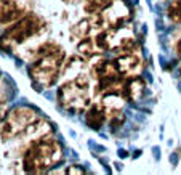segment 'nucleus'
Instances as JSON below:
<instances>
[{"instance_id": "nucleus-1", "label": "nucleus", "mask_w": 181, "mask_h": 175, "mask_svg": "<svg viewBox=\"0 0 181 175\" xmlns=\"http://www.w3.org/2000/svg\"><path fill=\"white\" fill-rule=\"evenodd\" d=\"M63 159V146L55 138L29 143L23 154L21 167L26 174H43L55 167Z\"/></svg>"}, {"instance_id": "nucleus-2", "label": "nucleus", "mask_w": 181, "mask_h": 175, "mask_svg": "<svg viewBox=\"0 0 181 175\" xmlns=\"http://www.w3.org/2000/svg\"><path fill=\"white\" fill-rule=\"evenodd\" d=\"M90 82H92V74L87 71H84L72 81L63 82L58 87L56 93L58 105L71 113H82L85 108H88L92 101Z\"/></svg>"}, {"instance_id": "nucleus-3", "label": "nucleus", "mask_w": 181, "mask_h": 175, "mask_svg": "<svg viewBox=\"0 0 181 175\" xmlns=\"http://www.w3.org/2000/svg\"><path fill=\"white\" fill-rule=\"evenodd\" d=\"M63 64H64V50L63 48L32 59L29 67L32 85L39 92L53 87L61 77Z\"/></svg>"}, {"instance_id": "nucleus-4", "label": "nucleus", "mask_w": 181, "mask_h": 175, "mask_svg": "<svg viewBox=\"0 0 181 175\" xmlns=\"http://www.w3.org/2000/svg\"><path fill=\"white\" fill-rule=\"evenodd\" d=\"M43 29H45L43 19L34 13H27L19 18L18 21H15L3 32V35L0 37V50L13 51L18 45H23L29 39L40 35Z\"/></svg>"}, {"instance_id": "nucleus-5", "label": "nucleus", "mask_w": 181, "mask_h": 175, "mask_svg": "<svg viewBox=\"0 0 181 175\" xmlns=\"http://www.w3.org/2000/svg\"><path fill=\"white\" fill-rule=\"evenodd\" d=\"M37 116H39L37 109L32 108V106L21 105V106L13 108L11 111H8L7 121L0 127V138L5 141L18 138L19 133L24 132V129L31 122H34L37 119Z\"/></svg>"}, {"instance_id": "nucleus-6", "label": "nucleus", "mask_w": 181, "mask_h": 175, "mask_svg": "<svg viewBox=\"0 0 181 175\" xmlns=\"http://www.w3.org/2000/svg\"><path fill=\"white\" fill-rule=\"evenodd\" d=\"M100 15L103 18L104 27H119V26H125L132 19L133 10L127 3V0H114Z\"/></svg>"}, {"instance_id": "nucleus-7", "label": "nucleus", "mask_w": 181, "mask_h": 175, "mask_svg": "<svg viewBox=\"0 0 181 175\" xmlns=\"http://www.w3.org/2000/svg\"><path fill=\"white\" fill-rule=\"evenodd\" d=\"M53 133V127L50 124L47 119H35L34 122H31L29 125L24 129V132L19 133V140L21 143H34V141H39V140H43V138H48L52 137Z\"/></svg>"}, {"instance_id": "nucleus-8", "label": "nucleus", "mask_w": 181, "mask_h": 175, "mask_svg": "<svg viewBox=\"0 0 181 175\" xmlns=\"http://www.w3.org/2000/svg\"><path fill=\"white\" fill-rule=\"evenodd\" d=\"M116 66L120 71L124 77L130 75H138L143 69V59L136 51H128V53H122L120 56L116 58Z\"/></svg>"}, {"instance_id": "nucleus-9", "label": "nucleus", "mask_w": 181, "mask_h": 175, "mask_svg": "<svg viewBox=\"0 0 181 175\" xmlns=\"http://www.w3.org/2000/svg\"><path fill=\"white\" fill-rule=\"evenodd\" d=\"M146 92V82L143 77L138 75H130L125 77L124 85H122V95L127 100V103H136L144 97Z\"/></svg>"}, {"instance_id": "nucleus-10", "label": "nucleus", "mask_w": 181, "mask_h": 175, "mask_svg": "<svg viewBox=\"0 0 181 175\" xmlns=\"http://www.w3.org/2000/svg\"><path fill=\"white\" fill-rule=\"evenodd\" d=\"M26 8L18 0H0V24L8 26L24 16Z\"/></svg>"}, {"instance_id": "nucleus-11", "label": "nucleus", "mask_w": 181, "mask_h": 175, "mask_svg": "<svg viewBox=\"0 0 181 175\" xmlns=\"http://www.w3.org/2000/svg\"><path fill=\"white\" fill-rule=\"evenodd\" d=\"M87 67V58H84L82 55H72L64 61L61 71V79L63 82H68L76 79L77 75H80Z\"/></svg>"}, {"instance_id": "nucleus-12", "label": "nucleus", "mask_w": 181, "mask_h": 175, "mask_svg": "<svg viewBox=\"0 0 181 175\" xmlns=\"http://www.w3.org/2000/svg\"><path fill=\"white\" fill-rule=\"evenodd\" d=\"M106 119H108V113L103 108V105H90L88 109L85 113V124L92 130H101V127L104 125Z\"/></svg>"}, {"instance_id": "nucleus-13", "label": "nucleus", "mask_w": 181, "mask_h": 175, "mask_svg": "<svg viewBox=\"0 0 181 175\" xmlns=\"http://www.w3.org/2000/svg\"><path fill=\"white\" fill-rule=\"evenodd\" d=\"M124 103H127V100L122 95V90H109V92H104L101 95V105L106 109L108 116L116 113V111H122Z\"/></svg>"}, {"instance_id": "nucleus-14", "label": "nucleus", "mask_w": 181, "mask_h": 175, "mask_svg": "<svg viewBox=\"0 0 181 175\" xmlns=\"http://www.w3.org/2000/svg\"><path fill=\"white\" fill-rule=\"evenodd\" d=\"M77 51H79V55H82V56L87 58V59L95 58L96 53H101L98 45H96V42H95V37H92V35L82 39V40L77 43Z\"/></svg>"}, {"instance_id": "nucleus-15", "label": "nucleus", "mask_w": 181, "mask_h": 175, "mask_svg": "<svg viewBox=\"0 0 181 175\" xmlns=\"http://www.w3.org/2000/svg\"><path fill=\"white\" fill-rule=\"evenodd\" d=\"M114 0H85L84 11L88 15H100L108 8Z\"/></svg>"}, {"instance_id": "nucleus-16", "label": "nucleus", "mask_w": 181, "mask_h": 175, "mask_svg": "<svg viewBox=\"0 0 181 175\" xmlns=\"http://www.w3.org/2000/svg\"><path fill=\"white\" fill-rule=\"evenodd\" d=\"M167 15L175 24H181V0H173L167 8Z\"/></svg>"}, {"instance_id": "nucleus-17", "label": "nucleus", "mask_w": 181, "mask_h": 175, "mask_svg": "<svg viewBox=\"0 0 181 175\" xmlns=\"http://www.w3.org/2000/svg\"><path fill=\"white\" fill-rule=\"evenodd\" d=\"M108 119H109V125H111V129H112V130L119 129V127L125 122V116L120 113V111H116V113L109 114Z\"/></svg>"}, {"instance_id": "nucleus-18", "label": "nucleus", "mask_w": 181, "mask_h": 175, "mask_svg": "<svg viewBox=\"0 0 181 175\" xmlns=\"http://www.w3.org/2000/svg\"><path fill=\"white\" fill-rule=\"evenodd\" d=\"M7 116H8V106L5 101H0V127L7 121Z\"/></svg>"}, {"instance_id": "nucleus-19", "label": "nucleus", "mask_w": 181, "mask_h": 175, "mask_svg": "<svg viewBox=\"0 0 181 175\" xmlns=\"http://www.w3.org/2000/svg\"><path fill=\"white\" fill-rule=\"evenodd\" d=\"M66 174H85V169L82 165H69L66 169Z\"/></svg>"}, {"instance_id": "nucleus-20", "label": "nucleus", "mask_w": 181, "mask_h": 175, "mask_svg": "<svg viewBox=\"0 0 181 175\" xmlns=\"http://www.w3.org/2000/svg\"><path fill=\"white\" fill-rule=\"evenodd\" d=\"M175 50H176V53H178L180 56H181V39H180L178 42H176V47H175Z\"/></svg>"}, {"instance_id": "nucleus-21", "label": "nucleus", "mask_w": 181, "mask_h": 175, "mask_svg": "<svg viewBox=\"0 0 181 175\" xmlns=\"http://www.w3.org/2000/svg\"><path fill=\"white\" fill-rule=\"evenodd\" d=\"M119 156H120V157H127L128 154H127V151H125V149H120V151H119Z\"/></svg>"}, {"instance_id": "nucleus-22", "label": "nucleus", "mask_w": 181, "mask_h": 175, "mask_svg": "<svg viewBox=\"0 0 181 175\" xmlns=\"http://www.w3.org/2000/svg\"><path fill=\"white\" fill-rule=\"evenodd\" d=\"M180 71H181V66H180Z\"/></svg>"}, {"instance_id": "nucleus-23", "label": "nucleus", "mask_w": 181, "mask_h": 175, "mask_svg": "<svg viewBox=\"0 0 181 175\" xmlns=\"http://www.w3.org/2000/svg\"><path fill=\"white\" fill-rule=\"evenodd\" d=\"M64 2H68V0H64Z\"/></svg>"}]
</instances>
